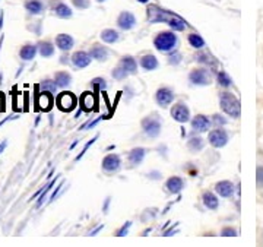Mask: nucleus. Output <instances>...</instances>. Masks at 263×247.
I'll list each match as a JSON object with an SVG mask.
<instances>
[{"instance_id":"5701e85b","label":"nucleus","mask_w":263,"mask_h":247,"mask_svg":"<svg viewBox=\"0 0 263 247\" xmlns=\"http://www.w3.org/2000/svg\"><path fill=\"white\" fill-rule=\"evenodd\" d=\"M20 59H23V60H32L34 57H35V54H37V47L35 45H31V44H28V45H23L22 48H20Z\"/></svg>"},{"instance_id":"37998d69","label":"nucleus","mask_w":263,"mask_h":247,"mask_svg":"<svg viewBox=\"0 0 263 247\" xmlns=\"http://www.w3.org/2000/svg\"><path fill=\"white\" fill-rule=\"evenodd\" d=\"M4 148H6V142H3V144L0 145V152H1V151H3Z\"/></svg>"},{"instance_id":"f257e3e1","label":"nucleus","mask_w":263,"mask_h":247,"mask_svg":"<svg viewBox=\"0 0 263 247\" xmlns=\"http://www.w3.org/2000/svg\"><path fill=\"white\" fill-rule=\"evenodd\" d=\"M148 19L151 22H165L176 31H183L186 28V22L180 16L173 15L167 10H162L157 6H151L148 9Z\"/></svg>"},{"instance_id":"58836bf2","label":"nucleus","mask_w":263,"mask_h":247,"mask_svg":"<svg viewBox=\"0 0 263 247\" xmlns=\"http://www.w3.org/2000/svg\"><path fill=\"white\" fill-rule=\"evenodd\" d=\"M256 180H258L259 187H263V167H259V168H258V176H256Z\"/></svg>"},{"instance_id":"39448f33","label":"nucleus","mask_w":263,"mask_h":247,"mask_svg":"<svg viewBox=\"0 0 263 247\" xmlns=\"http://www.w3.org/2000/svg\"><path fill=\"white\" fill-rule=\"evenodd\" d=\"M189 79L193 85H199V86H205V85H209L211 81H212V76L211 73L206 70V69H195L190 72L189 75Z\"/></svg>"},{"instance_id":"e433bc0d","label":"nucleus","mask_w":263,"mask_h":247,"mask_svg":"<svg viewBox=\"0 0 263 247\" xmlns=\"http://www.w3.org/2000/svg\"><path fill=\"white\" fill-rule=\"evenodd\" d=\"M130 226H132V223H126L119 231H117V236L119 237H123V236H126L127 234V231H129V228H130Z\"/></svg>"},{"instance_id":"b1692460","label":"nucleus","mask_w":263,"mask_h":247,"mask_svg":"<svg viewBox=\"0 0 263 247\" xmlns=\"http://www.w3.org/2000/svg\"><path fill=\"white\" fill-rule=\"evenodd\" d=\"M203 204H205V206H206L208 209H217L220 202H218V198H217L214 193L206 192V193L203 195Z\"/></svg>"},{"instance_id":"9d476101","label":"nucleus","mask_w":263,"mask_h":247,"mask_svg":"<svg viewBox=\"0 0 263 247\" xmlns=\"http://www.w3.org/2000/svg\"><path fill=\"white\" fill-rule=\"evenodd\" d=\"M120 164H121L120 157L116 154H110L102 160V170L107 173H114L120 168Z\"/></svg>"},{"instance_id":"bb28decb","label":"nucleus","mask_w":263,"mask_h":247,"mask_svg":"<svg viewBox=\"0 0 263 247\" xmlns=\"http://www.w3.org/2000/svg\"><path fill=\"white\" fill-rule=\"evenodd\" d=\"M40 54L42 56V57H51L53 54H54V47H53V44L51 42H41L40 44Z\"/></svg>"},{"instance_id":"20e7f679","label":"nucleus","mask_w":263,"mask_h":247,"mask_svg":"<svg viewBox=\"0 0 263 247\" xmlns=\"http://www.w3.org/2000/svg\"><path fill=\"white\" fill-rule=\"evenodd\" d=\"M142 129L146 136L157 138L161 133V120L157 116H149L142 120Z\"/></svg>"},{"instance_id":"2eb2a0df","label":"nucleus","mask_w":263,"mask_h":247,"mask_svg":"<svg viewBox=\"0 0 263 247\" xmlns=\"http://www.w3.org/2000/svg\"><path fill=\"white\" fill-rule=\"evenodd\" d=\"M56 45L61 50V51H67L73 47V38L67 34H59L56 37Z\"/></svg>"},{"instance_id":"c756f323","label":"nucleus","mask_w":263,"mask_h":247,"mask_svg":"<svg viewBox=\"0 0 263 247\" xmlns=\"http://www.w3.org/2000/svg\"><path fill=\"white\" fill-rule=\"evenodd\" d=\"M41 89L42 91H48V92H56L57 89V83L56 81H50V79H45L41 82Z\"/></svg>"},{"instance_id":"c85d7f7f","label":"nucleus","mask_w":263,"mask_h":247,"mask_svg":"<svg viewBox=\"0 0 263 247\" xmlns=\"http://www.w3.org/2000/svg\"><path fill=\"white\" fill-rule=\"evenodd\" d=\"M51 104H53V98L50 97V94L41 92V97H40V105H41V108L48 110V108L51 107Z\"/></svg>"},{"instance_id":"f3484780","label":"nucleus","mask_w":263,"mask_h":247,"mask_svg":"<svg viewBox=\"0 0 263 247\" xmlns=\"http://www.w3.org/2000/svg\"><path fill=\"white\" fill-rule=\"evenodd\" d=\"M167 189H168V192H171L173 195H176V193H180L182 192V189L184 187V183H183V180L180 179V177H170L168 180H167Z\"/></svg>"},{"instance_id":"a18cd8bd","label":"nucleus","mask_w":263,"mask_h":247,"mask_svg":"<svg viewBox=\"0 0 263 247\" xmlns=\"http://www.w3.org/2000/svg\"><path fill=\"white\" fill-rule=\"evenodd\" d=\"M98 1H105V0H98Z\"/></svg>"},{"instance_id":"a211bd4d","label":"nucleus","mask_w":263,"mask_h":247,"mask_svg":"<svg viewBox=\"0 0 263 247\" xmlns=\"http://www.w3.org/2000/svg\"><path fill=\"white\" fill-rule=\"evenodd\" d=\"M145 154H146V151H145L143 148H135V149H132L130 154H129V161H130V164L139 165V164L143 161Z\"/></svg>"},{"instance_id":"aec40b11","label":"nucleus","mask_w":263,"mask_h":247,"mask_svg":"<svg viewBox=\"0 0 263 247\" xmlns=\"http://www.w3.org/2000/svg\"><path fill=\"white\" fill-rule=\"evenodd\" d=\"M141 64H142V67H143L145 70H154V69L158 67V60H157L155 56L146 54V56H143V57L141 59Z\"/></svg>"},{"instance_id":"c03bdc74","label":"nucleus","mask_w":263,"mask_h":247,"mask_svg":"<svg viewBox=\"0 0 263 247\" xmlns=\"http://www.w3.org/2000/svg\"><path fill=\"white\" fill-rule=\"evenodd\" d=\"M138 1H141V3H148L149 0H138Z\"/></svg>"},{"instance_id":"4be33fe9","label":"nucleus","mask_w":263,"mask_h":247,"mask_svg":"<svg viewBox=\"0 0 263 247\" xmlns=\"http://www.w3.org/2000/svg\"><path fill=\"white\" fill-rule=\"evenodd\" d=\"M54 13H56V16L66 19V18L72 16V9L64 3H57V6L54 7Z\"/></svg>"},{"instance_id":"cd10ccee","label":"nucleus","mask_w":263,"mask_h":247,"mask_svg":"<svg viewBox=\"0 0 263 247\" xmlns=\"http://www.w3.org/2000/svg\"><path fill=\"white\" fill-rule=\"evenodd\" d=\"M189 42L192 47L195 48H202L205 45V40L199 35V34H190L189 35Z\"/></svg>"},{"instance_id":"393cba45","label":"nucleus","mask_w":263,"mask_h":247,"mask_svg":"<svg viewBox=\"0 0 263 247\" xmlns=\"http://www.w3.org/2000/svg\"><path fill=\"white\" fill-rule=\"evenodd\" d=\"M101 40L108 42V44H113V42L119 41V32L114 29H104L101 32Z\"/></svg>"},{"instance_id":"1a4fd4ad","label":"nucleus","mask_w":263,"mask_h":247,"mask_svg":"<svg viewBox=\"0 0 263 247\" xmlns=\"http://www.w3.org/2000/svg\"><path fill=\"white\" fill-rule=\"evenodd\" d=\"M155 100L161 107H167L174 100V92L170 88H160L155 94Z\"/></svg>"},{"instance_id":"4468645a","label":"nucleus","mask_w":263,"mask_h":247,"mask_svg":"<svg viewBox=\"0 0 263 247\" xmlns=\"http://www.w3.org/2000/svg\"><path fill=\"white\" fill-rule=\"evenodd\" d=\"M72 62L76 67L79 69H83L86 66H89L91 63V54H88L86 51H76L73 56H72Z\"/></svg>"},{"instance_id":"7ed1b4c3","label":"nucleus","mask_w":263,"mask_h":247,"mask_svg":"<svg viewBox=\"0 0 263 247\" xmlns=\"http://www.w3.org/2000/svg\"><path fill=\"white\" fill-rule=\"evenodd\" d=\"M154 45L157 47V50H160L162 53H168V51L176 48V45H177V35L174 32H170V31L160 32L155 37V40H154Z\"/></svg>"},{"instance_id":"4c0bfd02","label":"nucleus","mask_w":263,"mask_h":247,"mask_svg":"<svg viewBox=\"0 0 263 247\" xmlns=\"http://www.w3.org/2000/svg\"><path fill=\"white\" fill-rule=\"evenodd\" d=\"M224 237H230V236H237V231L234 230V228H230V227H227V228H224L223 230V233H221Z\"/></svg>"},{"instance_id":"a19ab883","label":"nucleus","mask_w":263,"mask_h":247,"mask_svg":"<svg viewBox=\"0 0 263 247\" xmlns=\"http://www.w3.org/2000/svg\"><path fill=\"white\" fill-rule=\"evenodd\" d=\"M214 120H215V123H221V124H224V123H225V120H224V119H221V116H214Z\"/></svg>"},{"instance_id":"dca6fc26","label":"nucleus","mask_w":263,"mask_h":247,"mask_svg":"<svg viewBox=\"0 0 263 247\" xmlns=\"http://www.w3.org/2000/svg\"><path fill=\"white\" fill-rule=\"evenodd\" d=\"M89 54H91V57H92V59L100 60V62H104V60H107V57H108V51H107V48H105V47H102V45H100V44L92 45V48H91Z\"/></svg>"},{"instance_id":"7c9ffc66","label":"nucleus","mask_w":263,"mask_h":247,"mask_svg":"<svg viewBox=\"0 0 263 247\" xmlns=\"http://www.w3.org/2000/svg\"><path fill=\"white\" fill-rule=\"evenodd\" d=\"M189 148L192 151H201L203 148V141L201 138H192L189 141Z\"/></svg>"},{"instance_id":"2f4dec72","label":"nucleus","mask_w":263,"mask_h":247,"mask_svg":"<svg viewBox=\"0 0 263 247\" xmlns=\"http://www.w3.org/2000/svg\"><path fill=\"white\" fill-rule=\"evenodd\" d=\"M218 83L221 86H230L233 83V81H231V78L225 72H220L218 73Z\"/></svg>"},{"instance_id":"0eeeda50","label":"nucleus","mask_w":263,"mask_h":247,"mask_svg":"<svg viewBox=\"0 0 263 247\" xmlns=\"http://www.w3.org/2000/svg\"><path fill=\"white\" fill-rule=\"evenodd\" d=\"M228 142V133L224 129H217L209 133V144L214 148H223Z\"/></svg>"},{"instance_id":"c9c22d12","label":"nucleus","mask_w":263,"mask_h":247,"mask_svg":"<svg viewBox=\"0 0 263 247\" xmlns=\"http://www.w3.org/2000/svg\"><path fill=\"white\" fill-rule=\"evenodd\" d=\"M97 139H98V136H95V138H92V139H91V141H89V142H88V144H86V145H85V148H83V149H82V152H81V154H79V155H78V157H76V161H79V160H81V158H82V157H83V154H85V152H86V151H88V148H89V146H91V145H94V142H95V141H97Z\"/></svg>"},{"instance_id":"ddd939ff","label":"nucleus","mask_w":263,"mask_h":247,"mask_svg":"<svg viewBox=\"0 0 263 247\" xmlns=\"http://www.w3.org/2000/svg\"><path fill=\"white\" fill-rule=\"evenodd\" d=\"M215 190L221 198H231L234 195V185L228 180H224L215 185Z\"/></svg>"},{"instance_id":"a878e982","label":"nucleus","mask_w":263,"mask_h":247,"mask_svg":"<svg viewBox=\"0 0 263 247\" xmlns=\"http://www.w3.org/2000/svg\"><path fill=\"white\" fill-rule=\"evenodd\" d=\"M25 7H26V10L29 12V13H32V15H37V13H41V10H42V3L40 1V0H28L26 3H25Z\"/></svg>"},{"instance_id":"412c9836","label":"nucleus","mask_w":263,"mask_h":247,"mask_svg":"<svg viewBox=\"0 0 263 247\" xmlns=\"http://www.w3.org/2000/svg\"><path fill=\"white\" fill-rule=\"evenodd\" d=\"M54 81H56L57 86H60V88H64V86H67V85L70 83V81H72V76H70L67 72H57V73L54 75Z\"/></svg>"},{"instance_id":"79ce46f5","label":"nucleus","mask_w":263,"mask_h":247,"mask_svg":"<svg viewBox=\"0 0 263 247\" xmlns=\"http://www.w3.org/2000/svg\"><path fill=\"white\" fill-rule=\"evenodd\" d=\"M102 227H104V226H100L98 228H95V230H94V231L91 233V236H95V234H97V233H98L100 230H102Z\"/></svg>"},{"instance_id":"6ab92c4d","label":"nucleus","mask_w":263,"mask_h":247,"mask_svg":"<svg viewBox=\"0 0 263 247\" xmlns=\"http://www.w3.org/2000/svg\"><path fill=\"white\" fill-rule=\"evenodd\" d=\"M120 66L130 75V73H135L138 70V64H136V60L130 56H124L120 62Z\"/></svg>"},{"instance_id":"423d86ee","label":"nucleus","mask_w":263,"mask_h":247,"mask_svg":"<svg viewBox=\"0 0 263 247\" xmlns=\"http://www.w3.org/2000/svg\"><path fill=\"white\" fill-rule=\"evenodd\" d=\"M171 116L179 123H186V122L190 120V111H189L187 105L183 104V103H179L171 108Z\"/></svg>"},{"instance_id":"f03ea898","label":"nucleus","mask_w":263,"mask_h":247,"mask_svg":"<svg viewBox=\"0 0 263 247\" xmlns=\"http://www.w3.org/2000/svg\"><path fill=\"white\" fill-rule=\"evenodd\" d=\"M220 104L224 113H227L233 119H239L242 113V105L239 98L231 92H223L220 95Z\"/></svg>"},{"instance_id":"9b49d317","label":"nucleus","mask_w":263,"mask_h":247,"mask_svg":"<svg viewBox=\"0 0 263 247\" xmlns=\"http://www.w3.org/2000/svg\"><path fill=\"white\" fill-rule=\"evenodd\" d=\"M117 25H119L121 29L129 31V29H132V28L136 25V18H135V15L130 13V12H121L120 16H119V19H117Z\"/></svg>"},{"instance_id":"f8f14e48","label":"nucleus","mask_w":263,"mask_h":247,"mask_svg":"<svg viewBox=\"0 0 263 247\" xmlns=\"http://www.w3.org/2000/svg\"><path fill=\"white\" fill-rule=\"evenodd\" d=\"M211 126V122L206 116L203 114H198L193 120H192V127L195 132H199V133H203L209 129Z\"/></svg>"},{"instance_id":"ea45409f","label":"nucleus","mask_w":263,"mask_h":247,"mask_svg":"<svg viewBox=\"0 0 263 247\" xmlns=\"http://www.w3.org/2000/svg\"><path fill=\"white\" fill-rule=\"evenodd\" d=\"M180 59H182L180 54H173V56H170V63L171 64H177V63H180Z\"/></svg>"},{"instance_id":"6e6552de","label":"nucleus","mask_w":263,"mask_h":247,"mask_svg":"<svg viewBox=\"0 0 263 247\" xmlns=\"http://www.w3.org/2000/svg\"><path fill=\"white\" fill-rule=\"evenodd\" d=\"M57 105L61 111H70L76 107V98L70 92H63L57 98Z\"/></svg>"},{"instance_id":"72a5a7b5","label":"nucleus","mask_w":263,"mask_h":247,"mask_svg":"<svg viewBox=\"0 0 263 247\" xmlns=\"http://www.w3.org/2000/svg\"><path fill=\"white\" fill-rule=\"evenodd\" d=\"M113 76H114L116 79L121 81V79H126V78L129 76V73H127L121 66H119V67H116V69L113 70Z\"/></svg>"},{"instance_id":"f704fd0d","label":"nucleus","mask_w":263,"mask_h":247,"mask_svg":"<svg viewBox=\"0 0 263 247\" xmlns=\"http://www.w3.org/2000/svg\"><path fill=\"white\" fill-rule=\"evenodd\" d=\"M72 1H73V4H75L76 7H79V9H86V7H89V4H91L89 0H72Z\"/></svg>"},{"instance_id":"473e14b6","label":"nucleus","mask_w":263,"mask_h":247,"mask_svg":"<svg viewBox=\"0 0 263 247\" xmlns=\"http://www.w3.org/2000/svg\"><path fill=\"white\" fill-rule=\"evenodd\" d=\"M91 85H92L97 91H102V89L107 88V83H105V81H104L102 78H95V79H92V81H91Z\"/></svg>"}]
</instances>
